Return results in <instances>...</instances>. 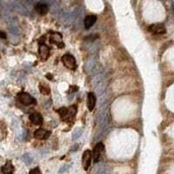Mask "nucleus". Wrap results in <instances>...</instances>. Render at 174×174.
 I'll list each match as a JSON object with an SVG mask.
<instances>
[{
	"instance_id": "1",
	"label": "nucleus",
	"mask_w": 174,
	"mask_h": 174,
	"mask_svg": "<svg viewBox=\"0 0 174 174\" xmlns=\"http://www.w3.org/2000/svg\"><path fill=\"white\" fill-rule=\"evenodd\" d=\"M57 112L60 115L62 119L66 120V118H71V117H73L75 116L76 113H77V106H72L71 107H69V108L63 107V108L58 109Z\"/></svg>"
},
{
	"instance_id": "2",
	"label": "nucleus",
	"mask_w": 174,
	"mask_h": 174,
	"mask_svg": "<svg viewBox=\"0 0 174 174\" xmlns=\"http://www.w3.org/2000/svg\"><path fill=\"white\" fill-rule=\"evenodd\" d=\"M61 60L66 68L72 70V71H75L77 69V63H76L75 57H73L72 54H64L61 58Z\"/></svg>"
},
{
	"instance_id": "3",
	"label": "nucleus",
	"mask_w": 174,
	"mask_h": 174,
	"mask_svg": "<svg viewBox=\"0 0 174 174\" xmlns=\"http://www.w3.org/2000/svg\"><path fill=\"white\" fill-rule=\"evenodd\" d=\"M18 99L24 106H30V105H36V100L33 97H31L29 93L21 91L18 94Z\"/></svg>"
},
{
	"instance_id": "4",
	"label": "nucleus",
	"mask_w": 174,
	"mask_h": 174,
	"mask_svg": "<svg viewBox=\"0 0 174 174\" xmlns=\"http://www.w3.org/2000/svg\"><path fill=\"white\" fill-rule=\"evenodd\" d=\"M104 151H105V145L102 143H98L95 145L93 151L91 152V154L93 155V159H94L95 163L99 162L100 156H101V154Z\"/></svg>"
},
{
	"instance_id": "5",
	"label": "nucleus",
	"mask_w": 174,
	"mask_h": 174,
	"mask_svg": "<svg viewBox=\"0 0 174 174\" xmlns=\"http://www.w3.org/2000/svg\"><path fill=\"white\" fill-rule=\"evenodd\" d=\"M97 66H98V60L95 57H91L86 61L85 63V71L88 73H93V72H97Z\"/></svg>"
},
{
	"instance_id": "6",
	"label": "nucleus",
	"mask_w": 174,
	"mask_h": 174,
	"mask_svg": "<svg viewBox=\"0 0 174 174\" xmlns=\"http://www.w3.org/2000/svg\"><path fill=\"white\" fill-rule=\"evenodd\" d=\"M91 158H92V154L90 150H86L84 151L82 156V164H83L84 169L87 171L89 169V167L91 166Z\"/></svg>"
},
{
	"instance_id": "7",
	"label": "nucleus",
	"mask_w": 174,
	"mask_h": 174,
	"mask_svg": "<svg viewBox=\"0 0 174 174\" xmlns=\"http://www.w3.org/2000/svg\"><path fill=\"white\" fill-rule=\"evenodd\" d=\"M148 30L150 32L154 33V34H164V33H166V26L163 24L160 23L151 24L149 26Z\"/></svg>"
},
{
	"instance_id": "8",
	"label": "nucleus",
	"mask_w": 174,
	"mask_h": 174,
	"mask_svg": "<svg viewBox=\"0 0 174 174\" xmlns=\"http://www.w3.org/2000/svg\"><path fill=\"white\" fill-rule=\"evenodd\" d=\"M39 57L43 60H46L50 55V48L46 46L45 43H40L39 44V49H38Z\"/></svg>"
},
{
	"instance_id": "9",
	"label": "nucleus",
	"mask_w": 174,
	"mask_h": 174,
	"mask_svg": "<svg viewBox=\"0 0 174 174\" xmlns=\"http://www.w3.org/2000/svg\"><path fill=\"white\" fill-rule=\"evenodd\" d=\"M51 135V132L46 131L45 129H38L36 130L34 133V138L37 139L39 140H45L46 139H48Z\"/></svg>"
},
{
	"instance_id": "10",
	"label": "nucleus",
	"mask_w": 174,
	"mask_h": 174,
	"mask_svg": "<svg viewBox=\"0 0 174 174\" xmlns=\"http://www.w3.org/2000/svg\"><path fill=\"white\" fill-rule=\"evenodd\" d=\"M35 10L40 15H46L47 14V12H49V5L43 2H38L35 5Z\"/></svg>"
},
{
	"instance_id": "11",
	"label": "nucleus",
	"mask_w": 174,
	"mask_h": 174,
	"mask_svg": "<svg viewBox=\"0 0 174 174\" xmlns=\"http://www.w3.org/2000/svg\"><path fill=\"white\" fill-rule=\"evenodd\" d=\"M51 41L52 42L53 44H56V46H58L59 48L64 47L63 38H62L60 33H57V32L52 33V35L51 36Z\"/></svg>"
},
{
	"instance_id": "12",
	"label": "nucleus",
	"mask_w": 174,
	"mask_h": 174,
	"mask_svg": "<svg viewBox=\"0 0 174 174\" xmlns=\"http://www.w3.org/2000/svg\"><path fill=\"white\" fill-rule=\"evenodd\" d=\"M96 102H97V99L96 96L93 92H89L88 96H87V107L89 111H92L94 109L95 106H96Z\"/></svg>"
},
{
	"instance_id": "13",
	"label": "nucleus",
	"mask_w": 174,
	"mask_h": 174,
	"mask_svg": "<svg viewBox=\"0 0 174 174\" xmlns=\"http://www.w3.org/2000/svg\"><path fill=\"white\" fill-rule=\"evenodd\" d=\"M97 21V17L95 15H88L85 17V19L84 20V28L88 30L90 29Z\"/></svg>"
},
{
	"instance_id": "14",
	"label": "nucleus",
	"mask_w": 174,
	"mask_h": 174,
	"mask_svg": "<svg viewBox=\"0 0 174 174\" xmlns=\"http://www.w3.org/2000/svg\"><path fill=\"white\" fill-rule=\"evenodd\" d=\"M30 120L34 125H40L43 124V117L38 112H33L30 115Z\"/></svg>"
},
{
	"instance_id": "15",
	"label": "nucleus",
	"mask_w": 174,
	"mask_h": 174,
	"mask_svg": "<svg viewBox=\"0 0 174 174\" xmlns=\"http://www.w3.org/2000/svg\"><path fill=\"white\" fill-rule=\"evenodd\" d=\"M1 171L4 174H12L14 172V166H12V164L10 161H8L4 166L1 168Z\"/></svg>"
},
{
	"instance_id": "16",
	"label": "nucleus",
	"mask_w": 174,
	"mask_h": 174,
	"mask_svg": "<svg viewBox=\"0 0 174 174\" xmlns=\"http://www.w3.org/2000/svg\"><path fill=\"white\" fill-rule=\"evenodd\" d=\"M96 174H111L110 170L107 168L106 166H99L97 170H96Z\"/></svg>"
},
{
	"instance_id": "17",
	"label": "nucleus",
	"mask_w": 174,
	"mask_h": 174,
	"mask_svg": "<svg viewBox=\"0 0 174 174\" xmlns=\"http://www.w3.org/2000/svg\"><path fill=\"white\" fill-rule=\"evenodd\" d=\"M83 134V129L82 128H77L73 132V134H72V139L73 140H77L79 139L80 137L82 136Z\"/></svg>"
},
{
	"instance_id": "18",
	"label": "nucleus",
	"mask_w": 174,
	"mask_h": 174,
	"mask_svg": "<svg viewBox=\"0 0 174 174\" xmlns=\"http://www.w3.org/2000/svg\"><path fill=\"white\" fill-rule=\"evenodd\" d=\"M21 159H22V160H23L24 162L25 163L26 165H30L31 163L33 162V159H32V157H31L29 153H25V154L22 155Z\"/></svg>"
},
{
	"instance_id": "19",
	"label": "nucleus",
	"mask_w": 174,
	"mask_h": 174,
	"mask_svg": "<svg viewBox=\"0 0 174 174\" xmlns=\"http://www.w3.org/2000/svg\"><path fill=\"white\" fill-rule=\"evenodd\" d=\"M39 88H40V91H41V93H43V94L45 95H48L50 93V89L49 88H46V87L43 86V85H40L39 86Z\"/></svg>"
},
{
	"instance_id": "20",
	"label": "nucleus",
	"mask_w": 174,
	"mask_h": 174,
	"mask_svg": "<svg viewBox=\"0 0 174 174\" xmlns=\"http://www.w3.org/2000/svg\"><path fill=\"white\" fill-rule=\"evenodd\" d=\"M29 174H42V172L40 169H39V167H35V168L30 171Z\"/></svg>"
},
{
	"instance_id": "21",
	"label": "nucleus",
	"mask_w": 174,
	"mask_h": 174,
	"mask_svg": "<svg viewBox=\"0 0 174 174\" xmlns=\"http://www.w3.org/2000/svg\"><path fill=\"white\" fill-rule=\"evenodd\" d=\"M68 169H69V166L68 165H65V166H62V168L59 170V172H60V173L64 172V171H66Z\"/></svg>"
},
{
	"instance_id": "22",
	"label": "nucleus",
	"mask_w": 174,
	"mask_h": 174,
	"mask_svg": "<svg viewBox=\"0 0 174 174\" xmlns=\"http://www.w3.org/2000/svg\"><path fill=\"white\" fill-rule=\"evenodd\" d=\"M0 38H6V34L2 30H0Z\"/></svg>"
}]
</instances>
